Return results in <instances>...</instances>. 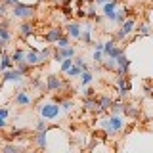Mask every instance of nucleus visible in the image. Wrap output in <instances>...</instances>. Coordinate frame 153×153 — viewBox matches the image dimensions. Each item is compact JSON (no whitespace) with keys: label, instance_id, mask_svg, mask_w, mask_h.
Returning a JSON list of instances; mask_svg holds the SVG:
<instances>
[{"label":"nucleus","instance_id":"f704fd0d","mask_svg":"<svg viewBox=\"0 0 153 153\" xmlns=\"http://www.w3.org/2000/svg\"><path fill=\"white\" fill-rule=\"evenodd\" d=\"M73 65H75V61H73V59H63V61L59 63V69H61V73H67V71H69Z\"/></svg>","mask_w":153,"mask_h":153},{"label":"nucleus","instance_id":"49530a36","mask_svg":"<svg viewBox=\"0 0 153 153\" xmlns=\"http://www.w3.org/2000/svg\"><path fill=\"white\" fill-rule=\"evenodd\" d=\"M27 153H36V151H27Z\"/></svg>","mask_w":153,"mask_h":153},{"label":"nucleus","instance_id":"72a5a7b5","mask_svg":"<svg viewBox=\"0 0 153 153\" xmlns=\"http://www.w3.org/2000/svg\"><path fill=\"white\" fill-rule=\"evenodd\" d=\"M35 128H36V132H48V130H50V124H48L44 119H38Z\"/></svg>","mask_w":153,"mask_h":153},{"label":"nucleus","instance_id":"f257e3e1","mask_svg":"<svg viewBox=\"0 0 153 153\" xmlns=\"http://www.w3.org/2000/svg\"><path fill=\"white\" fill-rule=\"evenodd\" d=\"M100 128L107 136H117V134H121L126 128V123H124L123 115H109V117H103L100 121Z\"/></svg>","mask_w":153,"mask_h":153},{"label":"nucleus","instance_id":"5701e85b","mask_svg":"<svg viewBox=\"0 0 153 153\" xmlns=\"http://www.w3.org/2000/svg\"><path fill=\"white\" fill-rule=\"evenodd\" d=\"M13 61H12V57H10L8 54H4L2 56V61H0V75L4 73V71H8V69H13Z\"/></svg>","mask_w":153,"mask_h":153},{"label":"nucleus","instance_id":"f3484780","mask_svg":"<svg viewBox=\"0 0 153 153\" xmlns=\"http://www.w3.org/2000/svg\"><path fill=\"white\" fill-rule=\"evenodd\" d=\"M113 102L115 100L111 98V96H107V94H103V96H100L98 98V103H100V111H109L111 109V105H113Z\"/></svg>","mask_w":153,"mask_h":153},{"label":"nucleus","instance_id":"58836bf2","mask_svg":"<svg viewBox=\"0 0 153 153\" xmlns=\"http://www.w3.org/2000/svg\"><path fill=\"white\" fill-rule=\"evenodd\" d=\"M103 59H105V54H103V52H94V61H100V63H102Z\"/></svg>","mask_w":153,"mask_h":153},{"label":"nucleus","instance_id":"f8f14e48","mask_svg":"<svg viewBox=\"0 0 153 153\" xmlns=\"http://www.w3.org/2000/svg\"><path fill=\"white\" fill-rule=\"evenodd\" d=\"M33 143H35L36 149L46 151V147H48V132H36L35 138H33Z\"/></svg>","mask_w":153,"mask_h":153},{"label":"nucleus","instance_id":"79ce46f5","mask_svg":"<svg viewBox=\"0 0 153 153\" xmlns=\"http://www.w3.org/2000/svg\"><path fill=\"white\" fill-rule=\"evenodd\" d=\"M2 4H6V6H12V8H13L16 4H19V0H4Z\"/></svg>","mask_w":153,"mask_h":153},{"label":"nucleus","instance_id":"4be33fe9","mask_svg":"<svg viewBox=\"0 0 153 153\" xmlns=\"http://www.w3.org/2000/svg\"><path fill=\"white\" fill-rule=\"evenodd\" d=\"M0 153H23V147L17 143H4L0 147Z\"/></svg>","mask_w":153,"mask_h":153},{"label":"nucleus","instance_id":"473e14b6","mask_svg":"<svg viewBox=\"0 0 153 153\" xmlns=\"http://www.w3.org/2000/svg\"><path fill=\"white\" fill-rule=\"evenodd\" d=\"M71 46V38H69V35H65L59 38V40H57V44H56V48H69Z\"/></svg>","mask_w":153,"mask_h":153},{"label":"nucleus","instance_id":"c85d7f7f","mask_svg":"<svg viewBox=\"0 0 153 153\" xmlns=\"http://www.w3.org/2000/svg\"><path fill=\"white\" fill-rule=\"evenodd\" d=\"M59 107H61V113H69L71 111V109H73L75 107V103H73V100H61V102H59Z\"/></svg>","mask_w":153,"mask_h":153},{"label":"nucleus","instance_id":"a211bd4d","mask_svg":"<svg viewBox=\"0 0 153 153\" xmlns=\"http://www.w3.org/2000/svg\"><path fill=\"white\" fill-rule=\"evenodd\" d=\"M84 109L90 111V113H102V111H100L98 98H84Z\"/></svg>","mask_w":153,"mask_h":153},{"label":"nucleus","instance_id":"412c9836","mask_svg":"<svg viewBox=\"0 0 153 153\" xmlns=\"http://www.w3.org/2000/svg\"><path fill=\"white\" fill-rule=\"evenodd\" d=\"M126 19H128V8H117V12H115V23L121 27Z\"/></svg>","mask_w":153,"mask_h":153},{"label":"nucleus","instance_id":"6e6552de","mask_svg":"<svg viewBox=\"0 0 153 153\" xmlns=\"http://www.w3.org/2000/svg\"><path fill=\"white\" fill-rule=\"evenodd\" d=\"M75 46H69V48H54V61H63V59H73L75 57Z\"/></svg>","mask_w":153,"mask_h":153},{"label":"nucleus","instance_id":"c03bdc74","mask_svg":"<svg viewBox=\"0 0 153 153\" xmlns=\"http://www.w3.org/2000/svg\"><path fill=\"white\" fill-rule=\"evenodd\" d=\"M6 126H8L6 119H4V117H0V128H6Z\"/></svg>","mask_w":153,"mask_h":153},{"label":"nucleus","instance_id":"ddd939ff","mask_svg":"<svg viewBox=\"0 0 153 153\" xmlns=\"http://www.w3.org/2000/svg\"><path fill=\"white\" fill-rule=\"evenodd\" d=\"M25 63L31 67H40L42 63H40V57H38V52H35V50H27L25 52Z\"/></svg>","mask_w":153,"mask_h":153},{"label":"nucleus","instance_id":"ea45409f","mask_svg":"<svg viewBox=\"0 0 153 153\" xmlns=\"http://www.w3.org/2000/svg\"><path fill=\"white\" fill-rule=\"evenodd\" d=\"M105 42H94V52H103Z\"/></svg>","mask_w":153,"mask_h":153},{"label":"nucleus","instance_id":"0eeeda50","mask_svg":"<svg viewBox=\"0 0 153 153\" xmlns=\"http://www.w3.org/2000/svg\"><path fill=\"white\" fill-rule=\"evenodd\" d=\"M23 75L21 71L17 69V67H13V69H8L2 73V82H13V84H21L23 82Z\"/></svg>","mask_w":153,"mask_h":153},{"label":"nucleus","instance_id":"a19ab883","mask_svg":"<svg viewBox=\"0 0 153 153\" xmlns=\"http://www.w3.org/2000/svg\"><path fill=\"white\" fill-rule=\"evenodd\" d=\"M0 117L8 119V117H10V109H8V107H0Z\"/></svg>","mask_w":153,"mask_h":153},{"label":"nucleus","instance_id":"2eb2a0df","mask_svg":"<svg viewBox=\"0 0 153 153\" xmlns=\"http://www.w3.org/2000/svg\"><path fill=\"white\" fill-rule=\"evenodd\" d=\"M140 111H142V109L138 107L136 103H124V111H123V115H124V117H128V119H138Z\"/></svg>","mask_w":153,"mask_h":153},{"label":"nucleus","instance_id":"de8ad7c7","mask_svg":"<svg viewBox=\"0 0 153 153\" xmlns=\"http://www.w3.org/2000/svg\"><path fill=\"white\" fill-rule=\"evenodd\" d=\"M149 96H153V88H151V94H149Z\"/></svg>","mask_w":153,"mask_h":153},{"label":"nucleus","instance_id":"a18cd8bd","mask_svg":"<svg viewBox=\"0 0 153 153\" xmlns=\"http://www.w3.org/2000/svg\"><path fill=\"white\" fill-rule=\"evenodd\" d=\"M109 0H96V4H100V6H103V4H107Z\"/></svg>","mask_w":153,"mask_h":153},{"label":"nucleus","instance_id":"09e8293b","mask_svg":"<svg viewBox=\"0 0 153 153\" xmlns=\"http://www.w3.org/2000/svg\"><path fill=\"white\" fill-rule=\"evenodd\" d=\"M65 153H71V151H65Z\"/></svg>","mask_w":153,"mask_h":153},{"label":"nucleus","instance_id":"c9c22d12","mask_svg":"<svg viewBox=\"0 0 153 153\" xmlns=\"http://www.w3.org/2000/svg\"><path fill=\"white\" fill-rule=\"evenodd\" d=\"M123 54H124L123 48H121V46H115V48H113V52H111V54H109L107 57H113V59H117V57H119V56H123Z\"/></svg>","mask_w":153,"mask_h":153},{"label":"nucleus","instance_id":"9b49d317","mask_svg":"<svg viewBox=\"0 0 153 153\" xmlns=\"http://www.w3.org/2000/svg\"><path fill=\"white\" fill-rule=\"evenodd\" d=\"M63 35H65V33L61 31L59 27H52V29H48V31H46L44 40L48 42V44H57V40H59Z\"/></svg>","mask_w":153,"mask_h":153},{"label":"nucleus","instance_id":"e433bc0d","mask_svg":"<svg viewBox=\"0 0 153 153\" xmlns=\"http://www.w3.org/2000/svg\"><path fill=\"white\" fill-rule=\"evenodd\" d=\"M16 67H17L19 71H21L23 75H29V73H31V67H29V65L25 63V61H23V63H19V65H16Z\"/></svg>","mask_w":153,"mask_h":153},{"label":"nucleus","instance_id":"7ed1b4c3","mask_svg":"<svg viewBox=\"0 0 153 153\" xmlns=\"http://www.w3.org/2000/svg\"><path fill=\"white\" fill-rule=\"evenodd\" d=\"M12 13H13V17H17V19H23V21H29L33 16H35V8L33 6H29V4H16V6L12 8Z\"/></svg>","mask_w":153,"mask_h":153},{"label":"nucleus","instance_id":"cd10ccee","mask_svg":"<svg viewBox=\"0 0 153 153\" xmlns=\"http://www.w3.org/2000/svg\"><path fill=\"white\" fill-rule=\"evenodd\" d=\"M65 75L69 76V79H80V75H82V69H80L79 65H73V67H71V69L67 71Z\"/></svg>","mask_w":153,"mask_h":153},{"label":"nucleus","instance_id":"1a4fd4ad","mask_svg":"<svg viewBox=\"0 0 153 153\" xmlns=\"http://www.w3.org/2000/svg\"><path fill=\"white\" fill-rule=\"evenodd\" d=\"M13 103L17 107H29L33 103V96L27 92V90H17V94L13 96Z\"/></svg>","mask_w":153,"mask_h":153},{"label":"nucleus","instance_id":"4c0bfd02","mask_svg":"<svg viewBox=\"0 0 153 153\" xmlns=\"http://www.w3.org/2000/svg\"><path fill=\"white\" fill-rule=\"evenodd\" d=\"M94 92H96V90L92 88V86H86V88L82 90V96H84V98H94Z\"/></svg>","mask_w":153,"mask_h":153},{"label":"nucleus","instance_id":"dca6fc26","mask_svg":"<svg viewBox=\"0 0 153 153\" xmlns=\"http://www.w3.org/2000/svg\"><path fill=\"white\" fill-rule=\"evenodd\" d=\"M19 35H21L23 38H31L33 35H35V25L29 21H23L21 25H19Z\"/></svg>","mask_w":153,"mask_h":153},{"label":"nucleus","instance_id":"b1692460","mask_svg":"<svg viewBox=\"0 0 153 153\" xmlns=\"http://www.w3.org/2000/svg\"><path fill=\"white\" fill-rule=\"evenodd\" d=\"M12 61H13V65H19V63H23L25 61V50H21V48H16V52H13L12 56Z\"/></svg>","mask_w":153,"mask_h":153},{"label":"nucleus","instance_id":"7c9ffc66","mask_svg":"<svg viewBox=\"0 0 153 153\" xmlns=\"http://www.w3.org/2000/svg\"><path fill=\"white\" fill-rule=\"evenodd\" d=\"M80 82H82L84 86H90L94 82V75L90 73V71H82V75H80Z\"/></svg>","mask_w":153,"mask_h":153},{"label":"nucleus","instance_id":"a878e982","mask_svg":"<svg viewBox=\"0 0 153 153\" xmlns=\"http://www.w3.org/2000/svg\"><path fill=\"white\" fill-rule=\"evenodd\" d=\"M10 38H12V33H10V29L6 27V23H2V25H0V40L8 44Z\"/></svg>","mask_w":153,"mask_h":153},{"label":"nucleus","instance_id":"423d86ee","mask_svg":"<svg viewBox=\"0 0 153 153\" xmlns=\"http://www.w3.org/2000/svg\"><path fill=\"white\" fill-rule=\"evenodd\" d=\"M115 84H117V92L121 98H128V94H130V80H128L126 75H117V80H115Z\"/></svg>","mask_w":153,"mask_h":153},{"label":"nucleus","instance_id":"8fccbe9b","mask_svg":"<svg viewBox=\"0 0 153 153\" xmlns=\"http://www.w3.org/2000/svg\"><path fill=\"white\" fill-rule=\"evenodd\" d=\"M46 153H48V151H46Z\"/></svg>","mask_w":153,"mask_h":153},{"label":"nucleus","instance_id":"6ab92c4d","mask_svg":"<svg viewBox=\"0 0 153 153\" xmlns=\"http://www.w3.org/2000/svg\"><path fill=\"white\" fill-rule=\"evenodd\" d=\"M52 56H54V48H52V46H44L42 50H38V57H40V63L42 65H44L46 61H50Z\"/></svg>","mask_w":153,"mask_h":153},{"label":"nucleus","instance_id":"4468645a","mask_svg":"<svg viewBox=\"0 0 153 153\" xmlns=\"http://www.w3.org/2000/svg\"><path fill=\"white\" fill-rule=\"evenodd\" d=\"M128 67H130V59L126 56H119L117 57V75H128Z\"/></svg>","mask_w":153,"mask_h":153},{"label":"nucleus","instance_id":"bb28decb","mask_svg":"<svg viewBox=\"0 0 153 153\" xmlns=\"http://www.w3.org/2000/svg\"><path fill=\"white\" fill-rule=\"evenodd\" d=\"M115 12H117V0H109L107 4H103V16H109Z\"/></svg>","mask_w":153,"mask_h":153},{"label":"nucleus","instance_id":"20e7f679","mask_svg":"<svg viewBox=\"0 0 153 153\" xmlns=\"http://www.w3.org/2000/svg\"><path fill=\"white\" fill-rule=\"evenodd\" d=\"M132 33H136V21H134V19H126V21L123 23L121 27H119V31H117V35H115L113 38L115 40H126L128 36L132 35Z\"/></svg>","mask_w":153,"mask_h":153},{"label":"nucleus","instance_id":"c756f323","mask_svg":"<svg viewBox=\"0 0 153 153\" xmlns=\"http://www.w3.org/2000/svg\"><path fill=\"white\" fill-rule=\"evenodd\" d=\"M102 65L107 71H117V59H113V57H105V59L102 61Z\"/></svg>","mask_w":153,"mask_h":153},{"label":"nucleus","instance_id":"37998d69","mask_svg":"<svg viewBox=\"0 0 153 153\" xmlns=\"http://www.w3.org/2000/svg\"><path fill=\"white\" fill-rule=\"evenodd\" d=\"M56 2H57V4H61L63 8H67V6L71 4V0H56Z\"/></svg>","mask_w":153,"mask_h":153},{"label":"nucleus","instance_id":"2f4dec72","mask_svg":"<svg viewBox=\"0 0 153 153\" xmlns=\"http://www.w3.org/2000/svg\"><path fill=\"white\" fill-rule=\"evenodd\" d=\"M111 115H123V111H124V103L123 102H113V105H111Z\"/></svg>","mask_w":153,"mask_h":153},{"label":"nucleus","instance_id":"393cba45","mask_svg":"<svg viewBox=\"0 0 153 153\" xmlns=\"http://www.w3.org/2000/svg\"><path fill=\"white\" fill-rule=\"evenodd\" d=\"M151 27H149V23H142L140 27H138V31H136V36L140 38V36H149L151 35Z\"/></svg>","mask_w":153,"mask_h":153},{"label":"nucleus","instance_id":"9d476101","mask_svg":"<svg viewBox=\"0 0 153 153\" xmlns=\"http://www.w3.org/2000/svg\"><path fill=\"white\" fill-rule=\"evenodd\" d=\"M65 31H67V35H69V38H73V40H80V35H82V25H80L79 21H71V23H67Z\"/></svg>","mask_w":153,"mask_h":153},{"label":"nucleus","instance_id":"39448f33","mask_svg":"<svg viewBox=\"0 0 153 153\" xmlns=\"http://www.w3.org/2000/svg\"><path fill=\"white\" fill-rule=\"evenodd\" d=\"M44 88H46V92H59V90L65 88V82L57 75H48L44 80Z\"/></svg>","mask_w":153,"mask_h":153},{"label":"nucleus","instance_id":"aec40b11","mask_svg":"<svg viewBox=\"0 0 153 153\" xmlns=\"http://www.w3.org/2000/svg\"><path fill=\"white\" fill-rule=\"evenodd\" d=\"M92 33H94V25L92 23H86V27L82 29V35H80V40L84 44H90L92 42Z\"/></svg>","mask_w":153,"mask_h":153},{"label":"nucleus","instance_id":"f03ea898","mask_svg":"<svg viewBox=\"0 0 153 153\" xmlns=\"http://www.w3.org/2000/svg\"><path fill=\"white\" fill-rule=\"evenodd\" d=\"M36 111H38V115H40V119H44V121H57V119L63 115V113H61L59 103H56V102L40 103L36 107Z\"/></svg>","mask_w":153,"mask_h":153}]
</instances>
